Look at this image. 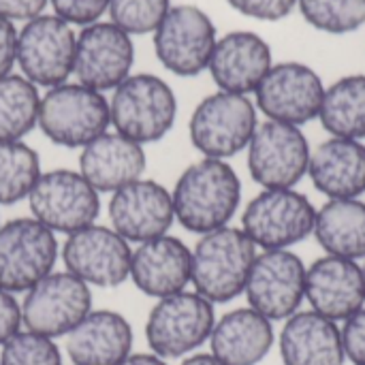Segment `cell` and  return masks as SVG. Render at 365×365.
<instances>
[{"instance_id": "cell-1", "label": "cell", "mask_w": 365, "mask_h": 365, "mask_svg": "<svg viewBox=\"0 0 365 365\" xmlns=\"http://www.w3.org/2000/svg\"><path fill=\"white\" fill-rule=\"evenodd\" d=\"M175 220L190 233L205 235L229 227L242 203V180L227 160L201 158L186 167L173 190Z\"/></svg>"}, {"instance_id": "cell-2", "label": "cell", "mask_w": 365, "mask_h": 365, "mask_svg": "<svg viewBox=\"0 0 365 365\" xmlns=\"http://www.w3.org/2000/svg\"><path fill=\"white\" fill-rule=\"evenodd\" d=\"M257 255V246L242 227H222L201 235L190 263L195 293L214 306L237 299L246 289Z\"/></svg>"}, {"instance_id": "cell-3", "label": "cell", "mask_w": 365, "mask_h": 365, "mask_svg": "<svg viewBox=\"0 0 365 365\" xmlns=\"http://www.w3.org/2000/svg\"><path fill=\"white\" fill-rule=\"evenodd\" d=\"M111 126L122 137L145 145L160 141L175 124L178 98L158 75H128L109 101Z\"/></svg>"}, {"instance_id": "cell-4", "label": "cell", "mask_w": 365, "mask_h": 365, "mask_svg": "<svg viewBox=\"0 0 365 365\" xmlns=\"http://www.w3.org/2000/svg\"><path fill=\"white\" fill-rule=\"evenodd\" d=\"M36 126L56 145L86 148L111 126L109 101L81 83H60L41 96Z\"/></svg>"}, {"instance_id": "cell-5", "label": "cell", "mask_w": 365, "mask_h": 365, "mask_svg": "<svg viewBox=\"0 0 365 365\" xmlns=\"http://www.w3.org/2000/svg\"><path fill=\"white\" fill-rule=\"evenodd\" d=\"M317 207L295 188H263L242 214V231L261 250H291L314 233Z\"/></svg>"}, {"instance_id": "cell-6", "label": "cell", "mask_w": 365, "mask_h": 365, "mask_svg": "<svg viewBox=\"0 0 365 365\" xmlns=\"http://www.w3.org/2000/svg\"><path fill=\"white\" fill-rule=\"evenodd\" d=\"M214 325V304L195 291H182L158 299L150 310L145 340L150 351L160 359H180L210 342Z\"/></svg>"}, {"instance_id": "cell-7", "label": "cell", "mask_w": 365, "mask_h": 365, "mask_svg": "<svg viewBox=\"0 0 365 365\" xmlns=\"http://www.w3.org/2000/svg\"><path fill=\"white\" fill-rule=\"evenodd\" d=\"M257 126V105L248 96L218 90L195 107L188 135L203 158L227 160L248 148Z\"/></svg>"}, {"instance_id": "cell-8", "label": "cell", "mask_w": 365, "mask_h": 365, "mask_svg": "<svg viewBox=\"0 0 365 365\" xmlns=\"http://www.w3.org/2000/svg\"><path fill=\"white\" fill-rule=\"evenodd\" d=\"M58 240L34 218H15L0 225V289L28 293L53 272Z\"/></svg>"}, {"instance_id": "cell-9", "label": "cell", "mask_w": 365, "mask_h": 365, "mask_svg": "<svg viewBox=\"0 0 365 365\" xmlns=\"http://www.w3.org/2000/svg\"><path fill=\"white\" fill-rule=\"evenodd\" d=\"M24 295V329L51 340L68 336L92 312L90 287L68 272H51Z\"/></svg>"}, {"instance_id": "cell-10", "label": "cell", "mask_w": 365, "mask_h": 365, "mask_svg": "<svg viewBox=\"0 0 365 365\" xmlns=\"http://www.w3.org/2000/svg\"><path fill=\"white\" fill-rule=\"evenodd\" d=\"M32 218L53 233H77L96 222L101 214L98 192L90 182L71 169L41 173L30 197Z\"/></svg>"}, {"instance_id": "cell-11", "label": "cell", "mask_w": 365, "mask_h": 365, "mask_svg": "<svg viewBox=\"0 0 365 365\" xmlns=\"http://www.w3.org/2000/svg\"><path fill=\"white\" fill-rule=\"evenodd\" d=\"M212 17L195 4H175L154 30L158 62L173 75L195 77L210 66L216 47Z\"/></svg>"}, {"instance_id": "cell-12", "label": "cell", "mask_w": 365, "mask_h": 365, "mask_svg": "<svg viewBox=\"0 0 365 365\" xmlns=\"http://www.w3.org/2000/svg\"><path fill=\"white\" fill-rule=\"evenodd\" d=\"M75 45L77 34L71 24L56 15H38L17 32L15 62L36 88H56L73 75Z\"/></svg>"}, {"instance_id": "cell-13", "label": "cell", "mask_w": 365, "mask_h": 365, "mask_svg": "<svg viewBox=\"0 0 365 365\" xmlns=\"http://www.w3.org/2000/svg\"><path fill=\"white\" fill-rule=\"evenodd\" d=\"M248 171L261 188H295L310 165V143L299 126L265 120L248 143Z\"/></svg>"}, {"instance_id": "cell-14", "label": "cell", "mask_w": 365, "mask_h": 365, "mask_svg": "<svg viewBox=\"0 0 365 365\" xmlns=\"http://www.w3.org/2000/svg\"><path fill=\"white\" fill-rule=\"evenodd\" d=\"M248 306L265 319L287 321L306 299V265L293 250L257 255L244 289Z\"/></svg>"}, {"instance_id": "cell-15", "label": "cell", "mask_w": 365, "mask_h": 365, "mask_svg": "<svg viewBox=\"0 0 365 365\" xmlns=\"http://www.w3.org/2000/svg\"><path fill=\"white\" fill-rule=\"evenodd\" d=\"M325 86L319 73L302 62H280L255 90L257 107L267 120L304 126L319 118Z\"/></svg>"}, {"instance_id": "cell-16", "label": "cell", "mask_w": 365, "mask_h": 365, "mask_svg": "<svg viewBox=\"0 0 365 365\" xmlns=\"http://www.w3.org/2000/svg\"><path fill=\"white\" fill-rule=\"evenodd\" d=\"M133 250L111 227L90 225L71 233L62 248L66 272L88 287L113 289L130 276Z\"/></svg>"}, {"instance_id": "cell-17", "label": "cell", "mask_w": 365, "mask_h": 365, "mask_svg": "<svg viewBox=\"0 0 365 365\" xmlns=\"http://www.w3.org/2000/svg\"><path fill=\"white\" fill-rule=\"evenodd\" d=\"M135 62L130 34L111 21H96L77 34L75 66L77 83L96 92L115 90L128 75Z\"/></svg>"}, {"instance_id": "cell-18", "label": "cell", "mask_w": 365, "mask_h": 365, "mask_svg": "<svg viewBox=\"0 0 365 365\" xmlns=\"http://www.w3.org/2000/svg\"><path fill=\"white\" fill-rule=\"evenodd\" d=\"M109 222L126 242H150L169 233L175 222L171 192L154 180H137L111 195Z\"/></svg>"}, {"instance_id": "cell-19", "label": "cell", "mask_w": 365, "mask_h": 365, "mask_svg": "<svg viewBox=\"0 0 365 365\" xmlns=\"http://www.w3.org/2000/svg\"><path fill=\"white\" fill-rule=\"evenodd\" d=\"M306 299L310 310L344 323L365 306L364 267L340 257H321L306 267Z\"/></svg>"}, {"instance_id": "cell-20", "label": "cell", "mask_w": 365, "mask_h": 365, "mask_svg": "<svg viewBox=\"0 0 365 365\" xmlns=\"http://www.w3.org/2000/svg\"><path fill=\"white\" fill-rule=\"evenodd\" d=\"M272 66V47L267 41L257 32L235 30L216 41L207 71L222 92L248 96L259 88Z\"/></svg>"}, {"instance_id": "cell-21", "label": "cell", "mask_w": 365, "mask_h": 365, "mask_svg": "<svg viewBox=\"0 0 365 365\" xmlns=\"http://www.w3.org/2000/svg\"><path fill=\"white\" fill-rule=\"evenodd\" d=\"M190 263L192 250L182 240L163 235L133 250L128 278L143 295L163 299L186 291L190 284Z\"/></svg>"}, {"instance_id": "cell-22", "label": "cell", "mask_w": 365, "mask_h": 365, "mask_svg": "<svg viewBox=\"0 0 365 365\" xmlns=\"http://www.w3.org/2000/svg\"><path fill=\"white\" fill-rule=\"evenodd\" d=\"M148 158L143 145L122 137L120 133H103L79 154V173L101 195L137 182L143 178Z\"/></svg>"}, {"instance_id": "cell-23", "label": "cell", "mask_w": 365, "mask_h": 365, "mask_svg": "<svg viewBox=\"0 0 365 365\" xmlns=\"http://www.w3.org/2000/svg\"><path fill=\"white\" fill-rule=\"evenodd\" d=\"M284 365H344L340 325L314 310H299L289 317L278 336Z\"/></svg>"}, {"instance_id": "cell-24", "label": "cell", "mask_w": 365, "mask_h": 365, "mask_svg": "<svg viewBox=\"0 0 365 365\" xmlns=\"http://www.w3.org/2000/svg\"><path fill=\"white\" fill-rule=\"evenodd\" d=\"M274 342V323L248 306L216 319L210 353L225 365H259L269 355Z\"/></svg>"}, {"instance_id": "cell-25", "label": "cell", "mask_w": 365, "mask_h": 365, "mask_svg": "<svg viewBox=\"0 0 365 365\" xmlns=\"http://www.w3.org/2000/svg\"><path fill=\"white\" fill-rule=\"evenodd\" d=\"M130 351L133 327L113 310H92L66 336V355L73 365H118Z\"/></svg>"}, {"instance_id": "cell-26", "label": "cell", "mask_w": 365, "mask_h": 365, "mask_svg": "<svg viewBox=\"0 0 365 365\" xmlns=\"http://www.w3.org/2000/svg\"><path fill=\"white\" fill-rule=\"evenodd\" d=\"M308 175L327 199H359L365 195V145L329 137L310 154Z\"/></svg>"}, {"instance_id": "cell-27", "label": "cell", "mask_w": 365, "mask_h": 365, "mask_svg": "<svg viewBox=\"0 0 365 365\" xmlns=\"http://www.w3.org/2000/svg\"><path fill=\"white\" fill-rule=\"evenodd\" d=\"M329 257L365 259V203L359 199H329L317 210L314 233Z\"/></svg>"}, {"instance_id": "cell-28", "label": "cell", "mask_w": 365, "mask_h": 365, "mask_svg": "<svg viewBox=\"0 0 365 365\" xmlns=\"http://www.w3.org/2000/svg\"><path fill=\"white\" fill-rule=\"evenodd\" d=\"M319 120L331 137L365 139V75H346L325 88Z\"/></svg>"}, {"instance_id": "cell-29", "label": "cell", "mask_w": 365, "mask_h": 365, "mask_svg": "<svg viewBox=\"0 0 365 365\" xmlns=\"http://www.w3.org/2000/svg\"><path fill=\"white\" fill-rule=\"evenodd\" d=\"M41 94L24 75L0 77V141H21L38 124Z\"/></svg>"}, {"instance_id": "cell-30", "label": "cell", "mask_w": 365, "mask_h": 365, "mask_svg": "<svg viewBox=\"0 0 365 365\" xmlns=\"http://www.w3.org/2000/svg\"><path fill=\"white\" fill-rule=\"evenodd\" d=\"M41 178L38 154L24 141H0V205L28 199Z\"/></svg>"}, {"instance_id": "cell-31", "label": "cell", "mask_w": 365, "mask_h": 365, "mask_svg": "<svg viewBox=\"0 0 365 365\" xmlns=\"http://www.w3.org/2000/svg\"><path fill=\"white\" fill-rule=\"evenodd\" d=\"M304 19L327 34H349L365 24V0H297Z\"/></svg>"}, {"instance_id": "cell-32", "label": "cell", "mask_w": 365, "mask_h": 365, "mask_svg": "<svg viewBox=\"0 0 365 365\" xmlns=\"http://www.w3.org/2000/svg\"><path fill=\"white\" fill-rule=\"evenodd\" d=\"M171 9V0H109L111 24L126 34L154 32Z\"/></svg>"}, {"instance_id": "cell-33", "label": "cell", "mask_w": 365, "mask_h": 365, "mask_svg": "<svg viewBox=\"0 0 365 365\" xmlns=\"http://www.w3.org/2000/svg\"><path fill=\"white\" fill-rule=\"evenodd\" d=\"M0 365H62V355L51 338L21 329L2 344Z\"/></svg>"}, {"instance_id": "cell-34", "label": "cell", "mask_w": 365, "mask_h": 365, "mask_svg": "<svg viewBox=\"0 0 365 365\" xmlns=\"http://www.w3.org/2000/svg\"><path fill=\"white\" fill-rule=\"evenodd\" d=\"M53 6V15L66 24L90 26L101 21L103 13L109 9V0H49Z\"/></svg>"}, {"instance_id": "cell-35", "label": "cell", "mask_w": 365, "mask_h": 365, "mask_svg": "<svg viewBox=\"0 0 365 365\" xmlns=\"http://www.w3.org/2000/svg\"><path fill=\"white\" fill-rule=\"evenodd\" d=\"M237 13L261 19V21H280L297 9V0H227Z\"/></svg>"}, {"instance_id": "cell-36", "label": "cell", "mask_w": 365, "mask_h": 365, "mask_svg": "<svg viewBox=\"0 0 365 365\" xmlns=\"http://www.w3.org/2000/svg\"><path fill=\"white\" fill-rule=\"evenodd\" d=\"M340 334L346 361L365 365V306L342 323Z\"/></svg>"}, {"instance_id": "cell-37", "label": "cell", "mask_w": 365, "mask_h": 365, "mask_svg": "<svg viewBox=\"0 0 365 365\" xmlns=\"http://www.w3.org/2000/svg\"><path fill=\"white\" fill-rule=\"evenodd\" d=\"M21 306L17 304L15 295L0 289V346L21 331Z\"/></svg>"}, {"instance_id": "cell-38", "label": "cell", "mask_w": 365, "mask_h": 365, "mask_svg": "<svg viewBox=\"0 0 365 365\" xmlns=\"http://www.w3.org/2000/svg\"><path fill=\"white\" fill-rule=\"evenodd\" d=\"M49 0H0V15L9 21H30L43 15Z\"/></svg>"}, {"instance_id": "cell-39", "label": "cell", "mask_w": 365, "mask_h": 365, "mask_svg": "<svg viewBox=\"0 0 365 365\" xmlns=\"http://www.w3.org/2000/svg\"><path fill=\"white\" fill-rule=\"evenodd\" d=\"M17 53V30L15 24L0 15V77L9 75L15 66Z\"/></svg>"}, {"instance_id": "cell-40", "label": "cell", "mask_w": 365, "mask_h": 365, "mask_svg": "<svg viewBox=\"0 0 365 365\" xmlns=\"http://www.w3.org/2000/svg\"><path fill=\"white\" fill-rule=\"evenodd\" d=\"M118 365H169L165 359H160L154 353H130L124 361Z\"/></svg>"}, {"instance_id": "cell-41", "label": "cell", "mask_w": 365, "mask_h": 365, "mask_svg": "<svg viewBox=\"0 0 365 365\" xmlns=\"http://www.w3.org/2000/svg\"><path fill=\"white\" fill-rule=\"evenodd\" d=\"M180 365H225L220 364L212 353H192L188 355Z\"/></svg>"}, {"instance_id": "cell-42", "label": "cell", "mask_w": 365, "mask_h": 365, "mask_svg": "<svg viewBox=\"0 0 365 365\" xmlns=\"http://www.w3.org/2000/svg\"><path fill=\"white\" fill-rule=\"evenodd\" d=\"M364 280H365V265H364Z\"/></svg>"}]
</instances>
